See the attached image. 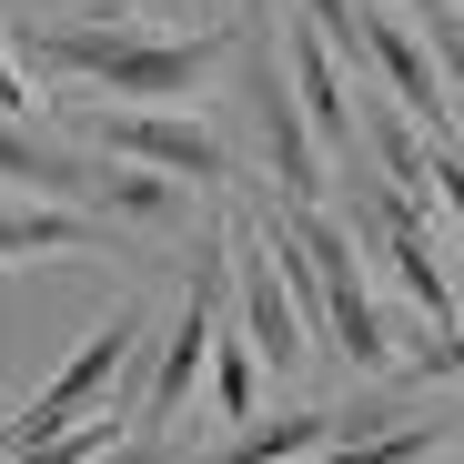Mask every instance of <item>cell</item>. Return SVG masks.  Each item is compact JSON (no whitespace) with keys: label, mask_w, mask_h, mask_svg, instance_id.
Here are the masks:
<instances>
[{"label":"cell","mask_w":464,"mask_h":464,"mask_svg":"<svg viewBox=\"0 0 464 464\" xmlns=\"http://www.w3.org/2000/svg\"><path fill=\"white\" fill-rule=\"evenodd\" d=\"M21 51H31V61H51V71H82L92 92H111V102H131V111H172V102L202 82V71L222 61V31L162 41V31H141V21L102 11V21H51V31H21Z\"/></svg>","instance_id":"6da1fadb"},{"label":"cell","mask_w":464,"mask_h":464,"mask_svg":"<svg viewBox=\"0 0 464 464\" xmlns=\"http://www.w3.org/2000/svg\"><path fill=\"white\" fill-rule=\"evenodd\" d=\"M273 232V263L293 283V314H314V334L353 363V373H383L394 363V343H383V314H373V293H363V253H353V222H334L324 202H293Z\"/></svg>","instance_id":"7a4b0ae2"},{"label":"cell","mask_w":464,"mask_h":464,"mask_svg":"<svg viewBox=\"0 0 464 464\" xmlns=\"http://www.w3.org/2000/svg\"><path fill=\"white\" fill-rule=\"evenodd\" d=\"M131 353H141V303H121V314L71 353L61 373H51V394L41 404H21L11 424H0V454H21V444H51V434H71V424H92V414H121V373H131Z\"/></svg>","instance_id":"3957f363"},{"label":"cell","mask_w":464,"mask_h":464,"mask_svg":"<svg viewBox=\"0 0 464 464\" xmlns=\"http://www.w3.org/2000/svg\"><path fill=\"white\" fill-rule=\"evenodd\" d=\"M273 31H283V11L273 21H243V51H253L243 102L263 121V162H273L283 202H324V151H314V121H303V102H293V71H283V41Z\"/></svg>","instance_id":"277c9868"},{"label":"cell","mask_w":464,"mask_h":464,"mask_svg":"<svg viewBox=\"0 0 464 464\" xmlns=\"http://www.w3.org/2000/svg\"><path fill=\"white\" fill-rule=\"evenodd\" d=\"M222 283H232V303H243V324H253V363H263V373H293L314 334H303L293 283H283V263H273V232H263L253 212L222 222Z\"/></svg>","instance_id":"5b68a950"},{"label":"cell","mask_w":464,"mask_h":464,"mask_svg":"<svg viewBox=\"0 0 464 464\" xmlns=\"http://www.w3.org/2000/svg\"><path fill=\"white\" fill-rule=\"evenodd\" d=\"M92 121V111H82ZM92 141L111 151V162H141V172H162V182H202V192H232V151L202 131V121H182V111H102L92 121Z\"/></svg>","instance_id":"8992f818"},{"label":"cell","mask_w":464,"mask_h":464,"mask_svg":"<svg viewBox=\"0 0 464 464\" xmlns=\"http://www.w3.org/2000/svg\"><path fill=\"white\" fill-rule=\"evenodd\" d=\"M232 314H222V243L192 263V303H182V324H172V343H162V363H151V383H141V404L121 414L131 434H172V414H182V394L202 383V363H212V334H222Z\"/></svg>","instance_id":"52a82bcc"},{"label":"cell","mask_w":464,"mask_h":464,"mask_svg":"<svg viewBox=\"0 0 464 464\" xmlns=\"http://www.w3.org/2000/svg\"><path fill=\"white\" fill-rule=\"evenodd\" d=\"M363 71H383V82H394V102L444 141L454 131V92L434 82V51H424V31L394 11V0H373V11H363Z\"/></svg>","instance_id":"ba28073f"},{"label":"cell","mask_w":464,"mask_h":464,"mask_svg":"<svg viewBox=\"0 0 464 464\" xmlns=\"http://www.w3.org/2000/svg\"><path fill=\"white\" fill-rule=\"evenodd\" d=\"M283 71H293V102H303V121H314V141L363 151V131H353V92H343V61H334V41H324L314 21H293Z\"/></svg>","instance_id":"9c48e42d"},{"label":"cell","mask_w":464,"mask_h":464,"mask_svg":"<svg viewBox=\"0 0 464 464\" xmlns=\"http://www.w3.org/2000/svg\"><path fill=\"white\" fill-rule=\"evenodd\" d=\"M353 131H363V151H383V192H404V202L434 212V151L414 141V111L394 102V111H373V121H353Z\"/></svg>","instance_id":"30bf717a"},{"label":"cell","mask_w":464,"mask_h":464,"mask_svg":"<svg viewBox=\"0 0 464 464\" xmlns=\"http://www.w3.org/2000/svg\"><path fill=\"white\" fill-rule=\"evenodd\" d=\"M102 232L71 212V202H41V212H0V263H41V253H82Z\"/></svg>","instance_id":"8fae6325"},{"label":"cell","mask_w":464,"mask_h":464,"mask_svg":"<svg viewBox=\"0 0 464 464\" xmlns=\"http://www.w3.org/2000/svg\"><path fill=\"white\" fill-rule=\"evenodd\" d=\"M324 414L314 404H293V414H263V424H243V444L232 454H212V464H303V454H324Z\"/></svg>","instance_id":"7c38bea8"},{"label":"cell","mask_w":464,"mask_h":464,"mask_svg":"<svg viewBox=\"0 0 464 464\" xmlns=\"http://www.w3.org/2000/svg\"><path fill=\"white\" fill-rule=\"evenodd\" d=\"M424 454H434V424H383V434L324 444V464H424Z\"/></svg>","instance_id":"4fadbf2b"},{"label":"cell","mask_w":464,"mask_h":464,"mask_svg":"<svg viewBox=\"0 0 464 464\" xmlns=\"http://www.w3.org/2000/svg\"><path fill=\"white\" fill-rule=\"evenodd\" d=\"M303 21L334 41V61H343V71H363V0H303Z\"/></svg>","instance_id":"5bb4252c"},{"label":"cell","mask_w":464,"mask_h":464,"mask_svg":"<svg viewBox=\"0 0 464 464\" xmlns=\"http://www.w3.org/2000/svg\"><path fill=\"white\" fill-rule=\"evenodd\" d=\"M434 373H464V324H454V334H434V343L414 353V383H434Z\"/></svg>","instance_id":"9a60e30c"},{"label":"cell","mask_w":464,"mask_h":464,"mask_svg":"<svg viewBox=\"0 0 464 464\" xmlns=\"http://www.w3.org/2000/svg\"><path fill=\"white\" fill-rule=\"evenodd\" d=\"M21 102H31V92H21V71H11V51H0V111L21 121Z\"/></svg>","instance_id":"2e32d148"}]
</instances>
